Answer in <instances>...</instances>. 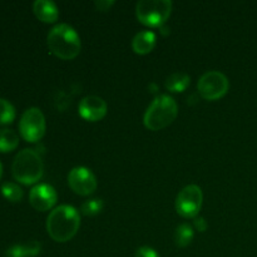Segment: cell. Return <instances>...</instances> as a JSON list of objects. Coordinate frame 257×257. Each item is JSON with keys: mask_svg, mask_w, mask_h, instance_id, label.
I'll return each mask as SVG.
<instances>
[{"mask_svg": "<svg viewBox=\"0 0 257 257\" xmlns=\"http://www.w3.org/2000/svg\"><path fill=\"white\" fill-rule=\"evenodd\" d=\"M172 12L170 0H141L136 5V15L147 27H162Z\"/></svg>", "mask_w": 257, "mask_h": 257, "instance_id": "5", "label": "cell"}, {"mask_svg": "<svg viewBox=\"0 0 257 257\" xmlns=\"http://www.w3.org/2000/svg\"><path fill=\"white\" fill-rule=\"evenodd\" d=\"M19 145V137L9 128H0V152H10Z\"/></svg>", "mask_w": 257, "mask_h": 257, "instance_id": "16", "label": "cell"}, {"mask_svg": "<svg viewBox=\"0 0 257 257\" xmlns=\"http://www.w3.org/2000/svg\"><path fill=\"white\" fill-rule=\"evenodd\" d=\"M45 118L42 110L37 107L28 108L23 113L19 122V131L22 137L28 142H38L45 133Z\"/></svg>", "mask_w": 257, "mask_h": 257, "instance_id": "7", "label": "cell"}, {"mask_svg": "<svg viewBox=\"0 0 257 257\" xmlns=\"http://www.w3.org/2000/svg\"><path fill=\"white\" fill-rule=\"evenodd\" d=\"M58 195L54 187L47 183H40L34 186L29 193L30 205L37 211H48L57 203Z\"/></svg>", "mask_w": 257, "mask_h": 257, "instance_id": "10", "label": "cell"}, {"mask_svg": "<svg viewBox=\"0 0 257 257\" xmlns=\"http://www.w3.org/2000/svg\"><path fill=\"white\" fill-rule=\"evenodd\" d=\"M103 210V201L98 198L85 201L82 205V213L85 216H95Z\"/></svg>", "mask_w": 257, "mask_h": 257, "instance_id": "20", "label": "cell"}, {"mask_svg": "<svg viewBox=\"0 0 257 257\" xmlns=\"http://www.w3.org/2000/svg\"><path fill=\"white\" fill-rule=\"evenodd\" d=\"M195 226L198 231L203 232V231H206V228H207V222H206L205 218L203 217H196L195 218Z\"/></svg>", "mask_w": 257, "mask_h": 257, "instance_id": "23", "label": "cell"}, {"mask_svg": "<svg viewBox=\"0 0 257 257\" xmlns=\"http://www.w3.org/2000/svg\"><path fill=\"white\" fill-rule=\"evenodd\" d=\"M2 173H3V166L2 163H0V177H2Z\"/></svg>", "mask_w": 257, "mask_h": 257, "instance_id": "24", "label": "cell"}, {"mask_svg": "<svg viewBox=\"0 0 257 257\" xmlns=\"http://www.w3.org/2000/svg\"><path fill=\"white\" fill-rule=\"evenodd\" d=\"M80 226V217L73 206L62 205L54 208L47 218L48 235L57 242L72 240Z\"/></svg>", "mask_w": 257, "mask_h": 257, "instance_id": "1", "label": "cell"}, {"mask_svg": "<svg viewBox=\"0 0 257 257\" xmlns=\"http://www.w3.org/2000/svg\"><path fill=\"white\" fill-rule=\"evenodd\" d=\"M136 257H160V255L153 248L148 247V246H142L136 252Z\"/></svg>", "mask_w": 257, "mask_h": 257, "instance_id": "21", "label": "cell"}, {"mask_svg": "<svg viewBox=\"0 0 257 257\" xmlns=\"http://www.w3.org/2000/svg\"><path fill=\"white\" fill-rule=\"evenodd\" d=\"M68 185L79 196H89L97 190V178L85 167H74L68 175Z\"/></svg>", "mask_w": 257, "mask_h": 257, "instance_id": "9", "label": "cell"}, {"mask_svg": "<svg viewBox=\"0 0 257 257\" xmlns=\"http://www.w3.org/2000/svg\"><path fill=\"white\" fill-rule=\"evenodd\" d=\"M33 12L37 15L38 19L44 23H54L59 17V10H58L57 5L50 0H37V2H34Z\"/></svg>", "mask_w": 257, "mask_h": 257, "instance_id": "12", "label": "cell"}, {"mask_svg": "<svg viewBox=\"0 0 257 257\" xmlns=\"http://www.w3.org/2000/svg\"><path fill=\"white\" fill-rule=\"evenodd\" d=\"M230 88V82L223 73L210 70L201 75L197 89L201 97L206 100H216L222 98Z\"/></svg>", "mask_w": 257, "mask_h": 257, "instance_id": "6", "label": "cell"}, {"mask_svg": "<svg viewBox=\"0 0 257 257\" xmlns=\"http://www.w3.org/2000/svg\"><path fill=\"white\" fill-rule=\"evenodd\" d=\"M202 190L197 185H188L176 198V210L185 218H196L202 207Z\"/></svg>", "mask_w": 257, "mask_h": 257, "instance_id": "8", "label": "cell"}, {"mask_svg": "<svg viewBox=\"0 0 257 257\" xmlns=\"http://www.w3.org/2000/svg\"><path fill=\"white\" fill-rule=\"evenodd\" d=\"M13 176L24 185H33L42 178L44 172L42 157L34 150L25 148L15 156L12 166Z\"/></svg>", "mask_w": 257, "mask_h": 257, "instance_id": "4", "label": "cell"}, {"mask_svg": "<svg viewBox=\"0 0 257 257\" xmlns=\"http://www.w3.org/2000/svg\"><path fill=\"white\" fill-rule=\"evenodd\" d=\"M15 118V108L9 100L0 98V124L12 123Z\"/></svg>", "mask_w": 257, "mask_h": 257, "instance_id": "19", "label": "cell"}, {"mask_svg": "<svg viewBox=\"0 0 257 257\" xmlns=\"http://www.w3.org/2000/svg\"><path fill=\"white\" fill-rule=\"evenodd\" d=\"M47 44L55 57L63 60L74 59L80 53V38L69 24H58L48 33Z\"/></svg>", "mask_w": 257, "mask_h": 257, "instance_id": "2", "label": "cell"}, {"mask_svg": "<svg viewBox=\"0 0 257 257\" xmlns=\"http://www.w3.org/2000/svg\"><path fill=\"white\" fill-rule=\"evenodd\" d=\"M2 193L10 202H19L23 198V190L14 182H5L2 185Z\"/></svg>", "mask_w": 257, "mask_h": 257, "instance_id": "18", "label": "cell"}, {"mask_svg": "<svg viewBox=\"0 0 257 257\" xmlns=\"http://www.w3.org/2000/svg\"><path fill=\"white\" fill-rule=\"evenodd\" d=\"M78 109L83 119L88 122H97L107 114L108 107L103 98L97 97V95H88L80 100Z\"/></svg>", "mask_w": 257, "mask_h": 257, "instance_id": "11", "label": "cell"}, {"mask_svg": "<svg viewBox=\"0 0 257 257\" xmlns=\"http://www.w3.org/2000/svg\"><path fill=\"white\" fill-rule=\"evenodd\" d=\"M114 4L113 0H97L95 2V7L98 10H102V12H107L109 10V8Z\"/></svg>", "mask_w": 257, "mask_h": 257, "instance_id": "22", "label": "cell"}, {"mask_svg": "<svg viewBox=\"0 0 257 257\" xmlns=\"http://www.w3.org/2000/svg\"><path fill=\"white\" fill-rule=\"evenodd\" d=\"M42 246L37 241H30V242L23 243V245H14L8 248L7 257H35L39 255Z\"/></svg>", "mask_w": 257, "mask_h": 257, "instance_id": "14", "label": "cell"}, {"mask_svg": "<svg viewBox=\"0 0 257 257\" xmlns=\"http://www.w3.org/2000/svg\"><path fill=\"white\" fill-rule=\"evenodd\" d=\"M178 114V105L176 100L168 94L157 95L143 117V123L151 131H160L168 127Z\"/></svg>", "mask_w": 257, "mask_h": 257, "instance_id": "3", "label": "cell"}, {"mask_svg": "<svg viewBox=\"0 0 257 257\" xmlns=\"http://www.w3.org/2000/svg\"><path fill=\"white\" fill-rule=\"evenodd\" d=\"M156 45V34L151 30L137 33L132 39V48L137 54H147Z\"/></svg>", "mask_w": 257, "mask_h": 257, "instance_id": "13", "label": "cell"}, {"mask_svg": "<svg viewBox=\"0 0 257 257\" xmlns=\"http://www.w3.org/2000/svg\"><path fill=\"white\" fill-rule=\"evenodd\" d=\"M191 78L190 75L186 74L183 72H177L171 74L170 77H167L166 79L165 85L170 92L173 93H178V92H183L186 88L190 85Z\"/></svg>", "mask_w": 257, "mask_h": 257, "instance_id": "15", "label": "cell"}, {"mask_svg": "<svg viewBox=\"0 0 257 257\" xmlns=\"http://www.w3.org/2000/svg\"><path fill=\"white\" fill-rule=\"evenodd\" d=\"M193 240V228L190 223L177 226L175 232V242L178 247H186Z\"/></svg>", "mask_w": 257, "mask_h": 257, "instance_id": "17", "label": "cell"}]
</instances>
